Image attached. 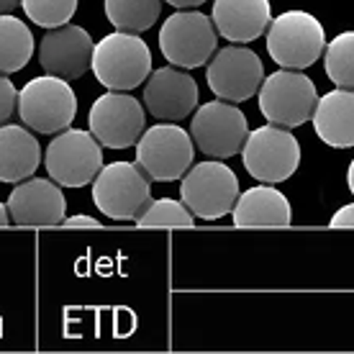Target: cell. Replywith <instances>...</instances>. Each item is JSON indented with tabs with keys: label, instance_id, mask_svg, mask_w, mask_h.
Wrapping results in <instances>:
<instances>
[{
	"label": "cell",
	"instance_id": "6da1fadb",
	"mask_svg": "<svg viewBox=\"0 0 354 354\" xmlns=\"http://www.w3.org/2000/svg\"><path fill=\"white\" fill-rule=\"evenodd\" d=\"M90 70L103 88L133 90L149 77L151 52L139 34L115 28L95 44Z\"/></svg>",
	"mask_w": 354,
	"mask_h": 354
},
{
	"label": "cell",
	"instance_id": "7a4b0ae2",
	"mask_svg": "<svg viewBox=\"0 0 354 354\" xmlns=\"http://www.w3.org/2000/svg\"><path fill=\"white\" fill-rule=\"evenodd\" d=\"M93 203L113 221H136L151 203V180L136 162L103 165L93 180Z\"/></svg>",
	"mask_w": 354,
	"mask_h": 354
},
{
	"label": "cell",
	"instance_id": "3957f363",
	"mask_svg": "<svg viewBox=\"0 0 354 354\" xmlns=\"http://www.w3.org/2000/svg\"><path fill=\"white\" fill-rule=\"evenodd\" d=\"M326 49V31L306 10H285L267 26V52L277 67L306 70Z\"/></svg>",
	"mask_w": 354,
	"mask_h": 354
},
{
	"label": "cell",
	"instance_id": "277c9868",
	"mask_svg": "<svg viewBox=\"0 0 354 354\" xmlns=\"http://www.w3.org/2000/svg\"><path fill=\"white\" fill-rule=\"evenodd\" d=\"M239 198V177L221 160L198 162L183 175L180 201L193 211L195 218L218 221L234 211Z\"/></svg>",
	"mask_w": 354,
	"mask_h": 354
},
{
	"label": "cell",
	"instance_id": "5b68a950",
	"mask_svg": "<svg viewBox=\"0 0 354 354\" xmlns=\"http://www.w3.org/2000/svg\"><path fill=\"white\" fill-rule=\"evenodd\" d=\"M18 115L36 133H57L70 129L77 115V95L70 82L54 75L28 80L18 90Z\"/></svg>",
	"mask_w": 354,
	"mask_h": 354
},
{
	"label": "cell",
	"instance_id": "8992f818",
	"mask_svg": "<svg viewBox=\"0 0 354 354\" xmlns=\"http://www.w3.org/2000/svg\"><path fill=\"white\" fill-rule=\"evenodd\" d=\"M218 31L213 18L193 8H177L160 28V52L175 67H203L216 52Z\"/></svg>",
	"mask_w": 354,
	"mask_h": 354
},
{
	"label": "cell",
	"instance_id": "52a82bcc",
	"mask_svg": "<svg viewBox=\"0 0 354 354\" xmlns=\"http://www.w3.org/2000/svg\"><path fill=\"white\" fill-rule=\"evenodd\" d=\"M319 103L316 85L303 70H283L267 75L259 85V111L270 124L295 129L313 118Z\"/></svg>",
	"mask_w": 354,
	"mask_h": 354
},
{
	"label": "cell",
	"instance_id": "ba28073f",
	"mask_svg": "<svg viewBox=\"0 0 354 354\" xmlns=\"http://www.w3.org/2000/svg\"><path fill=\"white\" fill-rule=\"evenodd\" d=\"M193 136L177 124H154L136 142V165L151 183H175L193 167Z\"/></svg>",
	"mask_w": 354,
	"mask_h": 354
},
{
	"label": "cell",
	"instance_id": "9c48e42d",
	"mask_svg": "<svg viewBox=\"0 0 354 354\" xmlns=\"http://www.w3.org/2000/svg\"><path fill=\"white\" fill-rule=\"evenodd\" d=\"M241 160L249 175L259 183H285L301 165V144L285 126L267 124L249 131L241 147Z\"/></svg>",
	"mask_w": 354,
	"mask_h": 354
},
{
	"label": "cell",
	"instance_id": "30bf717a",
	"mask_svg": "<svg viewBox=\"0 0 354 354\" xmlns=\"http://www.w3.org/2000/svg\"><path fill=\"white\" fill-rule=\"evenodd\" d=\"M103 144L93 131L85 129H64L57 133L44 154L46 172L62 187H82L93 183L103 167Z\"/></svg>",
	"mask_w": 354,
	"mask_h": 354
},
{
	"label": "cell",
	"instance_id": "8fae6325",
	"mask_svg": "<svg viewBox=\"0 0 354 354\" xmlns=\"http://www.w3.org/2000/svg\"><path fill=\"white\" fill-rule=\"evenodd\" d=\"M190 136L198 151L211 160H229L239 154L249 136L247 115L229 100H211L195 111L190 121Z\"/></svg>",
	"mask_w": 354,
	"mask_h": 354
},
{
	"label": "cell",
	"instance_id": "7c38bea8",
	"mask_svg": "<svg viewBox=\"0 0 354 354\" xmlns=\"http://www.w3.org/2000/svg\"><path fill=\"white\" fill-rule=\"evenodd\" d=\"M88 129L108 149H129L147 129V115L129 90H108L90 106Z\"/></svg>",
	"mask_w": 354,
	"mask_h": 354
},
{
	"label": "cell",
	"instance_id": "4fadbf2b",
	"mask_svg": "<svg viewBox=\"0 0 354 354\" xmlns=\"http://www.w3.org/2000/svg\"><path fill=\"white\" fill-rule=\"evenodd\" d=\"M205 80L216 97L229 103H244L259 93V85L265 80V64L259 54L247 46H223L213 52Z\"/></svg>",
	"mask_w": 354,
	"mask_h": 354
},
{
	"label": "cell",
	"instance_id": "5bb4252c",
	"mask_svg": "<svg viewBox=\"0 0 354 354\" xmlns=\"http://www.w3.org/2000/svg\"><path fill=\"white\" fill-rule=\"evenodd\" d=\"M93 49L95 44L85 28L75 24H62L44 34L39 44V64L44 67L46 75L62 77L67 82L80 80L90 70Z\"/></svg>",
	"mask_w": 354,
	"mask_h": 354
},
{
	"label": "cell",
	"instance_id": "9a60e30c",
	"mask_svg": "<svg viewBox=\"0 0 354 354\" xmlns=\"http://www.w3.org/2000/svg\"><path fill=\"white\" fill-rule=\"evenodd\" d=\"M198 82L187 72L172 67H160L149 72L144 85V108L157 121H183L198 108Z\"/></svg>",
	"mask_w": 354,
	"mask_h": 354
},
{
	"label": "cell",
	"instance_id": "2e32d148",
	"mask_svg": "<svg viewBox=\"0 0 354 354\" xmlns=\"http://www.w3.org/2000/svg\"><path fill=\"white\" fill-rule=\"evenodd\" d=\"M8 216L16 226H59L64 223L67 201L59 183L44 177H26L8 198Z\"/></svg>",
	"mask_w": 354,
	"mask_h": 354
},
{
	"label": "cell",
	"instance_id": "e0dca14e",
	"mask_svg": "<svg viewBox=\"0 0 354 354\" xmlns=\"http://www.w3.org/2000/svg\"><path fill=\"white\" fill-rule=\"evenodd\" d=\"M211 18L223 39L234 44H247L267 31L272 8L270 0H216Z\"/></svg>",
	"mask_w": 354,
	"mask_h": 354
},
{
	"label": "cell",
	"instance_id": "ac0fdd59",
	"mask_svg": "<svg viewBox=\"0 0 354 354\" xmlns=\"http://www.w3.org/2000/svg\"><path fill=\"white\" fill-rule=\"evenodd\" d=\"M234 226L239 229H259V226H290L292 208L290 201L272 185H257L239 193L234 211Z\"/></svg>",
	"mask_w": 354,
	"mask_h": 354
},
{
	"label": "cell",
	"instance_id": "d6986e66",
	"mask_svg": "<svg viewBox=\"0 0 354 354\" xmlns=\"http://www.w3.org/2000/svg\"><path fill=\"white\" fill-rule=\"evenodd\" d=\"M310 121L324 144L334 149L354 147V90L337 88L321 95Z\"/></svg>",
	"mask_w": 354,
	"mask_h": 354
},
{
	"label": "cell",
	"instance_id": "ffe728a7",
	"mask_svg": "<svg viewBox=\"0 0 354 354\" xmlns=\"http://www.w3.org/2000/svg\"><path fill=\"white\" fill-rule=\"evenodd\" d=\"M41 162V147L28 126H0V183H21L36 172Z\"/></svg>",
	"mask_w": 354,
	"mask_h": 354
},
{
	"label": "cell",
	"instance_id": "44dd1931",
	"mask_svg": "<svg viewBox=\"0 0 354 354\" xmlns=\"http://www.w3.org/2000/svg\"><path fill=\"white\" fill-rule=\"evenodd\" d=\"M34 57V34L31 28L13 13L0 16V72L13 75L21 72Z\"/></svg>",
	"mask_w": 354,
	"mask_h": 354
},
{
	"label": "cell",
	"instance_id": "7402d4cb",
	"mask_svg": "<svg viewBox=\"0 0 354 354\" xmlns=\"http://www.w3.org/2000/svg\"><path fill=\"white\" fill-rule=\"evenodd\" d=\"M103 6L111 26L131 34L149 31L162 13V0H103Z\"/></svg>",
	"mask_w": 354,
	"mask_h": 354
},
{
	"label": "cell",
	"instance_id": "603a6c76",
	"mask_svg": "<svg viewBox=\"0 0 354 354\" xmlns=\"http://www.w3.org/2000/svg\"><path fill=\"white\" fill-rule=\"evenodd\" d=\"M324 67L337 88L354 90V31L334 36L324 49Z\"/></svg>",
	"mask_w": 354,
	"mask_h": 354
},
{
	"label": "cell",
	"instance_id": "cb8c5ba5",
	"mask_svg": "<svg viewBox=\"0 0 354 354\" xmlns=\"http://www.w3.org/2000/svg\"><path fill=\"white\" fill-rule=\"evenodd\" d=\"M136 226H142V229H154V226H162V229H177V226L190 229V226H195V216L183 201L160 198V201H151L144 208V213L136 218Z\"/></svg>",
	"mask_w": 354,
	"mask_h": 354
},
{
	"label": "cell",
	"instance_id": "d4e9b609",
	"mask_svg": "<svg viewBox=\"0 0 354 354\" xmlns=\"http://www.w3.org/2000/svg\"><path fill=\"white\" fill-rule=\"evenodd\" d=\"M21 8L36 26L57 28L70 24L77 10V0H21Z\"/></svg>",
	"mask_w": 354,
	"mask_h": 354
},
{
	"label": "cell",
	"instance_id": "484cf974",
	"mask_svg": "<svg viewBox=\"0 0 354 354\" xmlns=\"http://www.w3.org/2000/svg\"><path fill=\"white\" fill-rule=\"evenodd\" d=\"M16 108H18L16 85L8 80V75H3V72H0V126L8 121Z\"/></svg>",
	"mask_w": 354,
	"mask_h": 354
},
{
	"label": "cell",
	"instance_id": "4316f807",
	"mask_svg": "<svg viewBox=\"0 0 354 354\" xmlns=\"http://www.w3.org/2000/svg\"><path fill=\"white\" fill-rule=\"evenodd\" d=\"M331 226H334V229H354V203L342 205V208L331 216Z\"/></svg>",
	"mask_w": 354,
	"mask_h": 354
},
{
	"label": "cell",
	"instance_id": "83f0119b",
	"mask_svg": "<svg viewBox=\"0 0 354 354\" xmlns=\"http://www.w3.org/2000/svg\"><path fill=\"white\" fill-rule=\"evenodd\" d=\"M64 223L70 229H97L100 226V221L93 218V216H72V218H64Z\"/></svg>",
	"mask_w": 354,
	"mask_h": 354
},
{
	"label": "cell",
	"instance_id": "f1b7e54d",
	"mask_svg": "<svg viewBox=\"0 0 354 354\" xmlns=\"http://www.w3.org/2000/svg\"><path fill=\"white\" fill-rule=\"evenodd\" d=\"M165 3L175 6V10H177V8H198V6H203L205 0H165Z\"/></svg>",
	"mask_w": 354,
	"mask_h": 354
},
{
	"label": "cell",
	"instance_id": "f546056e",
	"mask_svg": "<svg viewBox=\"0 0 354 354\" xmlns=\"http://www.w3.org/2000/svg\"><path fill=\"white\" fill-rule=\"evenodd\" d=\"M21 6V0H0V16L3 13H13Z\"/></svg>",
	"mask_w": 354,
	"mask_h": 354
},
{
	"label": "cell",
	"instance_id": "4dcf8cb0",
	"mask_svg": "<svg viewBox=\"0 0 354 354\" xmlns=\"http://www.w3.org/2000/svg\"><path fill=\"white\" fill-rule=\"evenodd\" d=\"M346 185H349V190L354 195V160L349 162V169H346Z\"/></svg>",
	"mask_w": 354,
	"mask_h": 354
},
{
	"label": "cell",
	"instance_id": "1f68e13d",
	"mask_svg": "<svg viewBox=\"0 0 354 354\" xmlns=\"http://www.w3.org/2000/svg\"><path fill=\"white\" fill-rule=\"evenodd\" d=\"M10 223V216H8V205L0 203V226H8Z\"/></svg>",
	"mask_w": 354,
	"mask_h": 354
}]
</instances>
